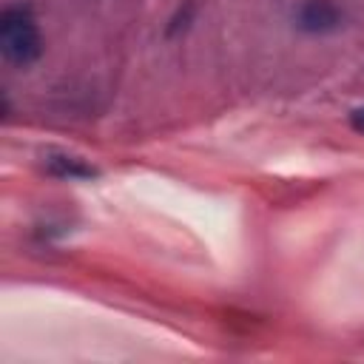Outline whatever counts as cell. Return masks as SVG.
Listing matches in <instances>:
<instances>
[{
	"mask_svg": "<svg viewBox=\"0 0 364 364\" xmlns=\"http://www.w3.org/2000/svg\"><path fill=\"white\" fill-rule=\"evenodd\" d=\"M293 17L296 26L307 34H327L344 23V11L336 0H301Z\"/></svg>",
	"mask_w": 364,
	"mask_h": 364,
	"instance_id": "2",
	"label": "cell"
},
{
	"mask_svg": "<svg viewBox=\"0 0 364 364\" xmlns=\"http://www.w3.org/2000/svg\"><path fill=\"white\" fill-rule=\"evenodd\" d=\"M43 165L51 176H60V179H94L97 176L94 165H88L85 159L65 154V151H48L43 156Z\"/></svg>",
	"mask_w": 364,
	"mask_h": 364,
	"instance_id": "3",
	"label": "cell"
},
{
	"mask_svg": "<svg viewBox=\"0 0 364 364\" xmlns=\"http://www.w3.org/2000/svg\"><path fill=\"white\" fill-rule=\"evenodd\" d=\"M350 125H353L358 134H364V108H355V111L350 114Z\"/></svg>",
	"mask_w": 364,
	"mask_h": 364,
	"instance_id": "4",
	"label": "cell"
},
{
	"mask_svg": "<svg viewBox=\"0 0 364 364\" xmlns=\"http://www.w3.org/2000/svg\"><path fill=\"white\" fill-rule=\"evenodd\" d=\"M0 48L3 57L14 65H31L43 54V37L31 9L9 6L0 14Z\"/></svg>",
	"mask_w": 364,
	"mask_h": 364,
	"instance_id": "1",
	"label": "cell"
}]
</instances>
